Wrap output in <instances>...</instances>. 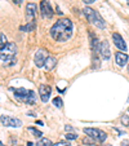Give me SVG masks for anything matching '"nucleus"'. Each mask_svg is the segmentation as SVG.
I'll return each instance as SVG.
<instances>
[{
  "label": "nucleus",
  "mask_w": 129,
  "mask_h": 146,
  "mask_svg": "<svg viewBox=\"0 0 129 146\" xmlns=\"http://www.w3.org/2000/svg\"><path fill=\"white\" fill-rule=\"evenodd\" d=\"M94 25H96L97 27H99V29H103V27H105V21H103V19H102V17L99 16L98 13H97L96 21H94Z\"/></svg>",
  "instance_id": "dca6fc26"
},
{
  "label": "nucleus",
  "mask_w": 129,
  "mask_h": 146,
  "mask_svg": "<svg viewBox=\"0 0 129 146\" xmlns=\"http://www.w3.org/2000/svg\"><path fill=\"white\" fill-rule=\"evenodd\" d=\"M17 54V45L14 43H7V45L0 50V60L3 62H11L13 65L16 62L14 57Z\"/></svg>",
  "instance_id": "f03ea898"
},
{
  "label": "nucleus",
  "mask_w": 129,
  "mask_h": 146,
  "mask_svg": "<svg viewBox=\"0 0 129 146\" xmlns=\"http://www.w3.org/2000/svg\"><path fill=\"white\" fill-rule=\"evenodd\" d=\"M84 14H85V17L88 18V21L89 22H92V23H94V21H96V17H97V12L96 11H93L92 8H84Z\"/></svg>",
  "instance_id": "9b49d317"
},
{
  "label": "nucleus",
  "mask_w": 129,
  "mask_h": 146,
  "mask_svg": "<svg viewBox=\"0 0 129 146\" xmlns=\"http://www.w3.org/2000/svg\"><path fill=\"white\" fill-rule=\"evenodd\" d=\"M99 53H101V57L103 60H108L110 58V45L107 41H102L101 45H99Z\"/></svg>",
  "instance_id": "1a4fd4ad"
},
{
  "label": "nucleus",
  "mask_w": 129,
  "mask_h": 146,
  "mask_svg": "<svg viewBox=\"0 0 129 146\" xmlns=\"http://www.w3.org/2000/svg\"><path fill=\"white\" fill-rule=\"evenodd\" d=\"M28 131H30V132H32L35 137H41V135H43V133H41L40 131L35 129V128H32V127H30V128H28Z\"/></svg>",
  "instance_id": "412c9836"
},
{
  "label": "nucleus",
  "mask_w": 129,
  "mask_h": 146,
  "mask_svg": "<svg viewBox=\"0 0 129 146\" xmlns=\"http://www.w3.org/2000/svg\"><path fill=\"white\" fill-rule=\"evenodd\" d=\"M25 102L26 104H28V105H34L36 102V94H35V92L34 91H28V93H27V96L25 97Z\"/></svg>",
  "instance_id": "ddd939ff"
},
{
  "label": "nucleus",
  "mask_w": 129,
  "mask_h": 146,
  "mask_svg": "<svg viewBox=\"0 0 129 146\" xmlns=\"http://www.w3.org/2000/svg\"><path fill=\"white\" fill-rule=\"evenodd\" d=\"M0 121H1L3 125H5V127L19 128L22 125V121L19 120L18 118H13V116H9V115H1L0 116Z\"/></svg>",
  "instance_id": "20e7f679"
},
{
  "label": "nucleus",
  "mask_w": 129,
  "mask_h": 146,
  "mask_svg": "<svg viewBox=\"0 0 129 146\" xmlns=\"http://www.w3.org/2000/svg\"><path fill=\"white\" fill-rule=\"evenodd\" d=\"M126 1H128V5H129V0H126Z\"/></svg>",
  "instance_id": "c756f323"
},
{
  "label": "nucleus",
  "mask_w": 129,
  "mask_h": 146,
  "mask_svg": "<svg viewBox=\"0 0 129 146\" xmlns=\"http://www.w3.org/2000/svg\"><path fill=\"white\" fill-rule=\"evenodd\" d=\"M115 60H116V65L123 67V66H125V64L128 62V56H126L125 53L118 52V53H115Z\"/></svg>",
  "instance_id": "9d476101"
},
{
  "label": "nucleus",
  "mask_w": 129,
  "mask_h": 146,
  "mask_svg": "<svg viewBox=\"0 0 129 146\" xmlns=\"http://www.w3.org/2000/svg\"><path fill=\"white\" fill-rule=\"evenodd\" d=\"M27 146H32V142H27Z\"/></svg>",
  "instance_id": "c85d7f7f"
},
{
  "label": "nucleus",
  "mask_w": 129,
  "mask_h": 146,
  "mask_svg": "<svg viewBox=\"0 0 129 146\" xmlns=\"http://www.w3.org/2000/svg\"><path fill=\"white\" fill-rule=\"evenodd\" d=\"M48 58V52H45L44 49H39L38 52L35 53V57H34V61H35L36 67H41L44 66L45 60Z\"/></svg>",
  "instance_id": "39448f33"
},
{
  "label": "nucleus",
  "mask_w": 129,
  "mask_h": 146,
  "mask_svg": "<svg viewBox=\"0 0 129 146\" xmlns=\"http://www.w3.org/2000/svg\"><path fill=\"white\" fill-rule=\"evenodd\" d=\"M84 143H89V145H94V141L92 140V137H85L84 138Z\"/></svg>",
  "instance_id": "5701e85b"
},
{
  "label": "nucleus",
  "mask_w": 129,
  "mask_h": 146,
  "mask_svg": "<svg viewBox=\"0 0 129 146\" xmlns=\"http://www.w3.org/2000/svg\"><path fill=\"white\" fill-rule=\"evenodd\" d=\"M52 146H70V145L67 142H65V141H60V142L54 143V145H52Z\"/></svg>",
  "instance_id": "393cba45"
},
{
  "label": "nucleus",
  "mask_w": 129,
  "mask_h": 146,
  "mask_svg": "<svg viewBox=\"0 0 129 146\" xmlns=\"http://www.w3.org/2000/svg\"><path fill=\"white\" fill-rule=\"evenodd\" d=\"M84 133H87L89 137L94 138L96 141H99V142H103L107 137L106 132H103L101 129H97V128H84Z\"/></svg>",
  "instance_id": "7ed1b4c3"
},
{
  "label": "nucleus",
  "mask_w": 129,
  "mask_h": 146,
  "mask_svg": "<svg viewBox=\"0 0 129 146\" xmlns=\"http://www.w3.org/2000/svg\"><path fill=\"white\" fill-rule=\"evenodd\" d=\"M56 64H57V61H56V58L54 57H49L48 56V58L45 60V64H44V66H45V69L49 71V70H52L53 67L56 66Z\"/></svg>",
  "instance_id": "4468645a"
},
{
  "label": "nucleus",
  "mask_w": 129,
  "mask_h": 146,
  "mask_svg": "<svg viewBox=\"0 0 129 146\" xmlns=\"http://www.w3.org/2000/svg\"><path fill=\"white\" fill-rule=\"evenodd\" d=\"M72 22L69 18H61L52 26L50 35L56 41H67L72 35Z\"/></svg>",
  "instance_id": "f257e3e1"
},
{
  "label": "nucleus",
  "mask_w": 129,
  "mask_h": 146,
  "mask_svg": "<svg viewBox=\"0 0 129 146\" xmlns=\"http://www.w3.org/2000/svg\"><path fill=\"white\" fill-rule=\"evenodd\" d=\"M112 40H114V44L116 45V48H119L120 50H126V44H125V41H124V39L121 38L120 34L114 33L112 34Z\"/></svg>",
  "instance_id": "6e6552de"
},
{
  "label": "nucleus",
  "mask_w": 129,
  "mask_h": 146,
  "mask_svg": "<svg viewBox=\"0 0 129 146\" xmlns=\"http://www.w3.org/2000/svg\"><path fill=\"white\" fill-rule=\"evenodd\" d=\"M121 123H123L124 125H129V115H124L123 118H121Z\"/></svg>",
  "instance_id": "4be33fe9"
},
{
  "label": "nucleus",
  "mask_w": 129,
  "mask_h": 146,
  "mask_svg": "<svg viewBox=\"0 0 129 146\" xmlns=\"http://www.w3.org/2000/svg\"><path fill=\"white\" fill-rule=\"evenodd\" d=\"M128 71H129V67H128Z\"/></svg>",
  "instance_id": "2f4dec72"
},
{
  "label": "nucleus",
  "mask_w": 129,
  "mask_h": 146,
  "mask_svg": "<svg viewBox=\"0 0 129 146\" xmlns=\"http://www.w3.org/2000/svg\"><path fill=\"white\" fill-rule=\"evenodd\" d=\"M35 27H36L35 22H34V21H31V22H28L27 25L25 26V27H22V30H26V31H27V33H28V31H32Z\"/></svg>",
  "instance_id": "6ab92c4d"
},
{
  "label": "nucleus",
  "mask_w": 129,
  "mask_h": 146,
  "mask_svg": "<svg viewBox=\"0 0 129 146\" xmlns=\"http://www.w3.org/2000/svg\"><path fill=\"white\" fill-rule=\"evenodd\" d=\"M108 146H111V145H108Z\"/></svg>",
  "instance_id": "473e14b6"
},
{
  "label": "nucleus",
  "mask_w": 129,
  "mask_h": 146,
  "mask_svg": "<svg viewBox=\"0 0 129 146\" xmlns=\"http://www.w3.org/2000/svg\"><path fill=\"white\" fill-rule=\"evenodd\" d=\"M22 1H23V0H13V3H14V4H17V5L22 4Z\"/></svg>",
  "instance_id": "bb28decb"
},
{
  "label": "nucleus",
  "mask_w": 129,
  "mask_h": 146,
  "mask_svg": "<svg viewBox=\"0 0 129 146\" xmlns=\"http://www.w3.org/2000/svg\"><path fill=\"white\" fill-rule=\"evenodd\" d=\"M62 100L60 98V97H56L54 100H53V105L56 106V108H62Z\"/></svg>",
  "instance_id": "aec40b11"
},
{
  "label": "nucleus",
  "mask_w": 129,
  "mask_h": 146,
  "mask_svg": "<svg viewBox=\"0 0 129 146\" xmlns=\"http://www.w3.org/2000/svg\"><path fill=\"white\" fill-rule=\"evenodd\" d=\"M50 92H52V88H50L49 86H47V84H41V86L39 87V94H40L41 101L48 102V100H49V97H50Z\"/></svg>",
  "instance_id": "0eeeda50"
},
{
  "label": "nucleus",
  "mask_w": 129,
  "mask_h": 146,
  "mask_svg": "<svg viewBox=\"0 0 129 146\" xmlns=\"http://www.w3.org/2000/svg\"><path fill=\"white\" fill-rule=\"evenodd\" d=\"M36 146H52V142H50L49 138H41V140L36 143Z\"/></svg>",
  "instance_id": "f3484780"
},
{
  "label": "nucleus",
  "mask_w": 129,
  "mask_h": 146,
  "mask_svg": "<svg viewBox=\"0 0 129 146\" xmlns=\"http://www.w3.org/2000/svg\"><path fill=\"white\" fill-rule=\"evenodd\" d=\"M126 115H129V110H128V114H126Z\"/></svg>",
  "instance_id": "7c9ffc66"
},
{
  "label": "nucleus",
  "mask_w": 129,
  "mask_h": 146,
  "mask_svg": "<svg viewBox=\"0 0 129 146\" xmlns=\"http://www.w3.org/2000/svg\"><path fill=\"white\" fill-rule=\"evenodd\" d=\"M128 141H123V143H121V145H123V146H126V145H128Z\"/></svg>",
  "instance_id": "cd10ccee"
},
{
  "label": "nucleus",
  "mask_w": 129,
  "mask_h": 146,
  "mask_svg": "<svg viewBox=\"0 0 129 146\" xmlns=\"http://www.w3.org/2000/svg\"><path fill=\"white\" fill-rule=\"evenodd\" d=\"M7 43H8V41H7L5 35H4L3 33H0V50H1L4 47H5V45H7Z\"/></svg>",
  "instance_id": "a211bd4d"
},
{
  "label": "nucleus",
  "mask_w": 129,
  "mask_h": 146,
  "mask_svg": "<svg viewBox=\"0 0 129 146\" xmlns=\"http://www.w3.org/2000/svg\"><path fill=\"white\" fill-rule=\"evenodd\" d=\"M83 1H84L85 4H92V3H94L96 0H83Z\"/></svg>",
  "instance_id": "a878e982"
},
{
  "label": "nucleus",
  "mask_w": 129,
  "mask_h": 146,
  "mask_svg": "<svg viewBox=\"0 0 129 146\" xmlns=\"http://www.w3.org/2000/svg\"><path fill=\"white\" fill-rule=\"evenodd\" d=\"M40 11H41V16L44 17V18H52L53 11H52V7H50L49 1L43 0L40 3Z\"/></svg>",
  "instance_id": "423d86ee"
},
{
  "label": "nucleus",
  "mask_w": 129,
  "mask_h": 146,
  "mask_svg": "<svg viewBox=\"0 0 129 146\" xmlns=\"http://www.w3.org/2000/svg\"><path fill=\"white\" fill-rule=\"evenodd\" d=\"M27 93H28V91H27V89H25V88H17V89H14V94H16L17 97H19V98H25V97L27 96Z\"/></svg>",
  "instance_id": "2eb2a0df"
},
{
  "label": "nucleus",
  "mask_w": 129,
  "mask_h": 146,
  "mask_svg": "<svg viewBox=\"0 0 129 146\" xmlns=\"http://www.w3.org/2000/svg\"><path fill=\"white\" fill-rule=\"evenodd\" d=\"M66 138H67V140H76L77 136L74 135V133H67V135H66Z\"/></svg>",
  "instance_id": "b1692460"
},
{
  "label": "nucleus",
  "mask_w": 129,
  "mask_h": 146,
  "mask_svg": "<svg viewBox=\"0 0 129 146\" xmlns=\"http://www.w3.org/2000/svg\"><path fill=\"white\" fill-rule=\"evenodd\" d=\"M26 14H27V17H30V18H32L36 14V4L35 3H28L27 5H26Z\"/></svg>",
  "instance_id": "f8f14e48"
}]
</instances>
